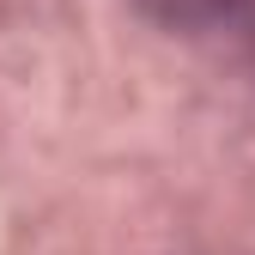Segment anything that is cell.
<instances>
[{
  "mask_svg": "<svg viewBox=\"0 0 255 255\" xmlns=\"http://www.w3.org/2000/svg\"><path fill=\"white\" fill-rule=\"evenodd\" d=\"M249 0H140V12L158 18L164 30H219L231 24Z\"/></svg>",
  "mask_w": 255,
  "mask_h": 255,
  "instance_id": "obj_1",
  "label": "cell"
}]
</instances>
